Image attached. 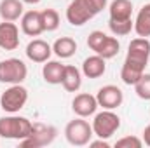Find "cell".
Returning <instances> with one entry per match:
<instances>
[{"label":"cell","instance_id":"obj_1","mask_svg":"<svg viewBox=\"0 0 150 148\" xmlns=\"http://www.w3.org/2000/svg\"><path fill=\"white\" fill-rule=\"evenodd\" d=\"M150 59V40L136 37L129 42L127 54L120 70V78L126 85H134L140 77L145 73V68Z\"/></svg>","mask_w":150,"mask_h":148},{"label":"cell","instance_id":"obj_2","mask_svg":"<svg viewBox=\"0 0 150 148\" xmlns=\"http://www.w3.org/2000/svg\"><path fill=\"white\" fill-rule=\"evenodd\" d=\"M107 5L108 0H72L67 7V21L72 26H82L107 9Z\"/></svg>","mask_w":150,"mask_h":148},{"label":"cell","instance_id":"obj_3","mask_svg":"<svg viewBox=\"0 0 150 148\" xmlns=\"http://www.w3.org/2000/svg\"><path fill=\"white\" fill-rule=\"evenodd\" d=\"M33 131V122L26 117L11 113L7 117L0 118V138L5 140H25L32 134Z\"/></svg>","mask_w":150,"mask_h":148},{"label":"cell","instance_id":"obj_4","mask_svg":"<svg viewBox=\"0 0 150 148\" xmlns=\"http://www.w3.org/2000/svg\"><path fill=\"white\" fill-rule=\"evenodd\" d=\"M87 47L94 54H98V56H101L105 59H112L120 51V42L115 37H110V35L103 33L101 30H94L87 37Z\"/></svg>","mask_w":150,"mask_h":148},{"label":"cell","instance_id":"obj_5","mask_svg":"<svg viewBox=\"0 0 150 148\" xmlns=\"http://www.w3.org/2000/svg\"><path fill=\"white\" fill-rule=\"evenodd\" d=\"M93 125L84 120V117H77L70 120L65 127V138L72 147H86L93 140Z\"/></svg>","mask_w":150,"mask_h":148},{"label":"cell","instance_id":"obj_6","mask_svg":"<svg viewBox=\"0 0 150 148\" xmlns=\"http://www.w3.org/2000/svg\"><path fill=\"white\" fill-rule=\"evenodd\" d=\"M28 77V66L19 58H7L0 61V84H23Z\"/></svg>","mask_w":150,"mask_h":148},{"label":"cell","instance_id":"obj_7","mask_svg":"<svg viewBox=\"0 0 150 148\" xmlns=\"http://www.w3.org/2000/svg\"><path fill=\"white\" fill-rule=\"evenodd\" d=\"M93 132L98 138L108 140L119 131L120 127V117L115 113L113 110H103L100 113H94L93 118Z\"/></svg>","mask_w":150,"mask_h":148},{"label":"cell","instance_id":"obj_8","mask_svg":"<svg viewBox=\"0 0 150 148\" xmlns=\"http://www.w3.org/2000/svg\"><path fill=\"white\" fill-rule=\"evenodd\" d=\"M28 101V89L23 87L21 84L9 85L2 96H0V108L7 113H18L19 110L25 108Z\"/></svg>","mask_w":150,"mask_h":148},{"label":"cell","instance_id":"obj_9","mask_svg":"<svg viewBox=\"0 0 150 148\" xmlns=\"http://www.w3.org/2000/svg\"><path fill=\"white\" fill-rule=\"evenodd\" d=\"M58 136V129L54 125H47V124H33V131L28 138L21 140L19 145L21 147H30V148H40L51 145Z\"/></svg>","mask_w":150,"mask_h":148},{"label":"cell","instance_id":"obj_10","mask_svg":"<svg viewBox=\"0 0 150 148\" xmlns=\"http://www.w3.org/2000/svg\"><path fill=\"white\" fill-rule=\"evenodd\" d=\"M96 99H98V105L103 110H115L124 103V92H122L120 87L108 84V85H103V87L98 89Z\"/></svg>","mask_w":150,"mask_h":148},{"label":"cell","instance_id":"obj_11","mask_svg":"<svg viewBox=\"0 0 150 148\" xmlns=\"http://www.w3.org/2000/svg\"><path fill=\"white\" fill-rule=\"evenodd\" d=\"M98 99L96 96L89 94V92H80V94H75V98L72 99V110L77 117H91L94 115L98 110Z\"/></svg>","mask_w":150,"mask_h":148},{"label":"cell","instance_id":"obj_12","mask_svg":"<svg viewBox=\"0 0 150 148\" xmlns=\"http://www.w3.org/2000/svg\"><path fill=\"white\" fill-rule=\"evenodd\" d=\"M19 47V28L14 21L0 23V49L4 51H16Z\"/></svg>","mask_w":150,"mask_h":148},{"label":"cell","instance_id":"obj_13","mask_svg":"<svg viewBox=\"0 0 150 148\" xmlns=\"http://www.w3.org/2000/svg\"><path fill=\"white\" fill-rule=\"evenodd\" d=\"M25 52H26V58L30 61H33V63H45V61L51 59L52 45H49L42 38H33L32 42H28Z\"/></svg>","mask_w":150,"mask_h":148},{"label":"cell","instance_id":"obj_14","mask_svg":"<svg viewBox=\"0 0 150 148\" xmlns=\"http://www.w3.org/2000/svg\"><path fill=\"white\" fill-rule=\"evenodd\" d=\"M21 32L28 37H38L44 33V25H42V16L40 11H26L21 16Z\"/></svg>","mask_w":150,"mask_h":148},{"label":"cell","instance_id":"obj_15","mask_svg":"<svg viewBox=\"0 0 150 148\" xmlns=\"http://www.w3.org/2000/svg\"><path fill=\"white\" fill-rule=\"evenodd\" d=\"M105 72H107V59L98 54L86 58L82 63V75L87 78H100L105 75Z\"/></svg>","mask_w":150,"mask_h":148},{"label":"cell","instance_id":"obj_16","mask_svg":"<svg viewBox=\"0 0 150 148\" xmlns=\"http://www.w3.org/2000/svg\"><path fill=\"white\" fill-rule=\"evenodd\" d=\"M23 0H0V18L4 21H18L25 14Z\"/></svg>","mask_w":150,"mask_h":148},{"label":"cell","instance_id":"obj_17","mask_svg":"<svg viewBox=\"0 0 150 148\" xmlns=\"http://www.w3.org/2000/svg\"><path fill=\"white\" fill-rule=\"evenodd\" d=\"M63 73H65V65L61 61H45L42 66V77L47 84L51 85H58L63 80Z\"/></svg>","mask_w":150,"mask_h":148},{"label":"cell","instance_id":"obj_18","mask_svg":"<svg viewBox=\"0 0 150 148\" xmlns=\"http://www.w3.org/2000/svg\"><path fill=\"white\" fill-rule=\"evenodd\" d=\"M110 19L113 21H126L133 19V2L131 0H113L108 5Z\"/></svg>","mask_w":150,"mask_h":148},{"label":"cell","instance_id":"obj_19","mask_svg":"<svg viewBox=\"0 0 150 148\" xmlns=\"http://www.w3.org/2000/svg\"><path fill=\"white\" fill-rule=\"evenodd\" d=\"M61 85L68 92H77L82 87V72L74 65H65V73H63Z\"/></svg>","mask_w":150,"mask_h":148},{"label":"cell","instance_id":"obj_20","mask_svg":"<svg viewBox=\"0 0 150 148\" xmlns=\"http://www.w3.org/2000/svg\"><path fill=\"white\" fill-rule=\"evenodd\" d=\"M138 37L149 38L150 37V4H145L138 14H136V19H134V28Z\"/></svg>","mask_w":150,"mask_h":148},{"label":"cell","instance_id":"obj_21","mask_svg":"<svg viewBox=\"0 0 150 148\" xmlns=\"http://www.w3.org/2000/svg\"><path fill=\"white\" fill-rule=\"evenodd\" d=\"M52 52L59 59H68L77 52V42L72 37H61L52 44Z\"/></svg>","mask_w":150,"mask_h":148},{"label":"cell","instance_id":"obj_22","mask_svg":"<svg viewBox=\"0 0 150 148\" xmlns=\"http://www.w3.org/2000/svg\"><path fill=\"white\" fill-rule=\"evenodd\" d=\"M40 16H42V25H44V32H56L59 28V14L56 9H44L40 11Z\"/></svg>","mask_w":150,"mask_h":148},{"label":"cell","instance_id":"obj_23","mask_svg":"<svg viewBox=\"0 0 150 148\" xmlns=\"http://www.w3.org/2000/svg\"><path fill=\"white\" fill-rule=\"evenodd\" d=\"M108 28L113 35L117 37H126L131 33V30L134 28V21L133 19H126V21H113L108 19Z\"/></svg>","mask_w":150,"mask_h":148},{"label":"cell","instance_id":"obj_24","mask_svg":"<svg viewBox=\"0 0 150 148\" xmlns=\"http://www.w3.org/2000/svg\"><path fill=\"white\" fill-rule=\"evenodd\" d=\"M133 87H134V92L140 99L150 101V73H143Z\"/></svg>","mask_w":150,"mask_h":148},{"label":"cell","instance_id":"obj_25","mask_svg":"<svg viewBox=\"0 0 150 148\" xmlns=\"http://www.w3.org/2000/svg\"><path fill=\"white\" fill-rule=\"evenodd\" d=\"M143 140L138 136H124L115 141V148H142Z\"/></svg>","mask_w":150,"mask_h":148},{"label":"cell","instance_id":"obj_26","mask_svg":"<svg viewBox=\"0 0 150 148\" xmlns=\"http://www.w3.org/2000/svg\"><path fill=\"white\" fill-rule=\"evenodd\" d=\"M89 147L91 148H110V143L107 141V140H103V138H98L96 141H89Z\"/></svg>","mask_w":150,"mask_h":148},{"label":"cell","instance_id":"obj_27","mask_svg":"<svg viewBox=\"0 0 150 148\" xmlns=\"http://www.w3.org/2000/svg\"><path fill=\"white\" fill-rule=\"evenodd\" d=\"M142 140H143V145H147L150 147V124L145 127V131H143V136H142Z\"/></svg>","mask_w":150,"mask_h":148},{"label":"cell","instance_id":"obj_28","mask_svg":"<svg viewBox=\"0 0 150 148\" xmlns=\"http://www.w3.org/2000/svg\"><path fill=\"white\" fill-rule=\"evenodd\" d=\"M25 4H38V2H42V0H23Z\"/></svg>","mask_w":150,"mask_h":148}]
</instances>
